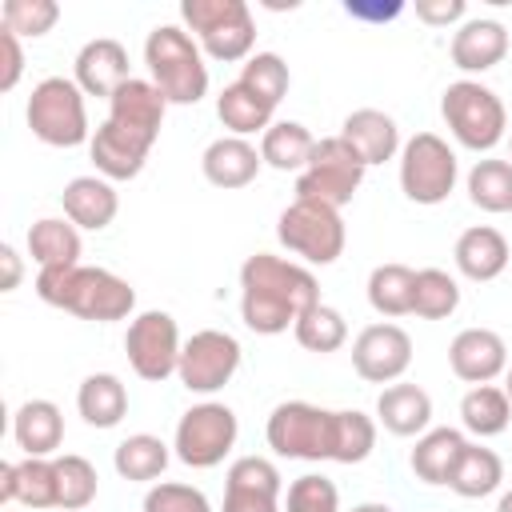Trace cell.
<instances>
[{
    "instance_id": "obj_1",
    "label": "cell",
    "mask_w": 512,
    "mask_h": 512,
    "mask_svg": "<svg viewBox=\"0 0 512 512\" xmlns=\"http://www.w3.org/2000/svg\"><path fill=\"white\" fill-rule=\"evenodd\" d=\"M320 304L316 276L284 256L256 252L240 264V320L260 336H280Z\"/></svg>"
},
{
    "instance_id": "obj_2",
    "label": "cell",
    "mask_w": 512,
    "mask_h": 512,
    "mask_svg": "<svg viewBox=\"0 0 512 512\" xmlns=\"http://www.w3.org/2000/svg\"><path fill=\"white\" fill-rule=\"evenodd\" d=\"M36 296L60 312H72V316L96 320V324L124 320L136 308V288L124 276H116L108 268H88V264L36 272Z\"/></svg>"
},
{
    "instance_id": "obj_3",
    "label": "cell",
    "mask_w": 512,
    "mask_h": 512,
    "mask_svg": "<svg viewBox=\"0 0 512 512\" xmlns=\"http://www.w3.org/2000/svg\"><path fill=\"white\" fill-rule=\"evenodd\" d=\"M148 80L168 104H196L208 96V64L200 44L180 24H156L144 40Z\"/></svg>"
},
{
    "instance_id": "obj_4",
    "label": "cell",
    "mask_w": 512,
    "mask_h": 512,
    "mask_svg": "<svg viewBox=\"0 0 512 512\" xmlns=\"http://www.w3.org/2000/svg\"><path fill=\"white\" fill-rule=\"evenodd\" d=\"M440 116L456 144L468 152H492L508 128L504 100L480 80H452L440 96Z\"/></svg>"
},
{
    "instance_id": "obj_5",
    "label": "cell",
    "mask_w": 512,
    "mask_h": 512,
    "mask_svg": "<svg viewBox=\"0 0 512 512\" xmlns=\"http://www.w3.org/2000/svg\"><path fill=\"white\" fill-rule=\"evenodd\" d=\"M24 120H28L32 136L52 148H76V144L92 140L84 92L72 76H44L28 96Z\"/></svg>"
},
{
    "instance_id": "obj_6",
    "label": "cell",
    "mask_w": 512,
    "mask_h": 512,
    "mask_svg": "<svg viewBox=\"0 0 512 512\" xmlns=\"http://www.w3.org/2000/svg\"><path fill=\"white\" fill-rule=\"evenodd\" d=\"M336 424L340 412H328L308 400H284L268 412L264 436L276 456L288 460H332L336 456Z\"/></svg>"
},
{
    "instance_id": "obj_7",
    "label": "cell",
    "mask_w": 512,
    "mask_h": 512,
    "mask_svg": "<svg viewBox=\"0 0 512 512\" xmlns=\"http://www.w3.org/2000/svg\"><path fill=\"white\" fill-rule=\"evenodd\" d=\"M180 20L196 32V44L204 56L224 60V64L252 56L256 24H252V8L244 0H184Z\"/></svg>"
},
{
    "instance_id": "obj_8",
    "label": "cell",
    "mask_w": 512,
    "mask_h": 512,
    "mask_svg": "<svg viewBox=\"0 0 512 512\" xmlns=\"http://www.w3.org/2000/svg\"><path fill=\"white\" fill-rule=\"evenodd\" d=\"M364 160L348 148V140L336 136H320L312 148L308 168L296 176V200H320L328 208H344L352 204V196L364 184Z\"/></svg>"
},
{
    "instance_id": "obj_9",
    "label": "cell",
    "mask_w": 512,
    "mask_h": 512,
    "mask_svg": "<svg viewBox=\"0 0 512 512\" xmlns=\"http://www.w3.org/2000/svg\"><path fill=\"white\" fill-rule=\"evenodd\" d=\"M276 240L292 256L324 268V264H336L340 260L348 232H344L340 208H328L320 200H292L280 212V220H276Z\"/></svg>"
},
{
    "instance_id": "obj_10",
    "label": "cell",
    "mask_w": 512,
    "mask_h": 512,
    "mask_svg": "<svg viewBox=\"0 0 512 512\" xmlns=\"http://www.w3.org/2000/svg\"><path fill=\"white\" fill-rule=\"evenodd\" d=\"M460 180L456 152L436 132H416L400 148V188L412 204H440Z\"/></svg>"
},
{
    "instance_id": "obj_11",
    "label": "cell",
    "mask_w": 512,
    "mask_h": 512,
    "mask_svg": "<svg viewBox=\"0 0 512 512\" xmlns=\"http://www.w3.org/2000/svg\"><path fill=\"white\" fill-rule=\"evenodd\" d=\"M236 436H240L236 412L220 400H204L176 420L172 448H176V460H184L188 468H216L232 452Z\"/></svg>"
},
{
    "instance_id": "obj_12",
    "label": "cell",
    "mask_w": 512,
    "mask_h": 512,
    "mask_svg": "<svg viewBox=\"0 0 512 512\" xmlns=\"http://www.w3.org/2000/svg\"><path fill=\"white\" fill-rule=\"evenodd\" d=\"M180 328L172 320V312H160V308H148L140 316H132L128 332H124V352H128V364L140 380L148 384H164L176 364H180Z\"/></svg>"
},
{
    "instance_id": "obj_13",
    "label": "cell",
    "mask_w": 512,
    "mask_h": 512,
    "mask_svg": "<svg viewBox=\"0 0 512 512\" xmlns=\"http://www.w3.org/2000/svg\"><path fill=\"white\" fill-rule=\"evenodd\" d=\"M236 368H240V340L232 332H220V328H200L184 340L176 376L188 392L212 396L236 376Z\"/></svg>"
},
{
    "instance_id": "obj_14",
    "label": "cell",
    "mask_w": 512,
    "mask_h": 512,
    "mask_svg": "<svg viewBox=\"0 0 512 512\" xmlns=\"http://www.w3.org/2000/svg\"><path fill=\"white\" fill-rule=\"evenodd\" d=\"M408 364H412V336L392 320L368 324L352 340V368L368 384H396L408 372Z\"/></svg>"
},
{
    "instance_id": "obj_15",
    "label": "cell",
    "mask_w": 512,
    "mask_h": 512,
    "mask_svg": "<svg viewBox=\"0 0 512 512\" xmlns=\"http://www.w3.org/2000/svg\"><path fill=\"white\" fill-rule=\"evenodd\" d=\"M280 468L268 456H240L224 476L220 512H280Z\"/></svg>"
},
{
    "instance_id": "obj_16",
    "label": "cell",
    "mask_w": 512,
    "mask_h": 512,
    "mask_svg": "<svg viewBox=\"0 0 512 512\" xmlns=\"http://www.w3.org/2000/svg\"><path fill=\"white\" fill-rule=\"evenodd\" d=\"M448 364L464 384H492L500 372H508V344L492 328H464L448 344Z\"/></svg>"
},
{
    "instance_id": "obj_17",
    "label": "cell",
    "mask_w": 512,
    "mask_h": 512,
    "mask_svg": "<svg viewBox=\"0 0 512 512\" xmlns=\"http://www.w3.org/2000/svg\"><path fill=\"white\" fill-rule=\"evenodd\" d=\"M72 80L80 84L84 96H104V100H112V92L132 80V72H128V48H124L120 40H112V36L88 40V44L76 52Z\"/></svg>"
},
{
    "instance_id": "obj_18",
    "label": "cell",
    "mask_w": 512,
    "mask_h": 512,
    "mask_svg": "<svg viewBox=\"0 0 512 512\" xmlns=\"http://www.w3.org/2000/svg\"><path fill=\"white\" fill-rule=\"evenodd\" d=\"M164 112H168V100L160 96V88L152 80H140L132 76L128 84H120L108 100V120L120 124L124 132L156 144L160 136V124H164Z\"/></svg>"
},
{
    "instance_id": "obj_19",
    "label": "cell",
    "mask_w": 512,
    "mask_h": 512,
    "mask_svg": "<svg viewBox=\"0 0 512 512\" xmlns=\"http://www.w3.org/2000/svg\"><path fill=\"white\" fill-rule=\"evenodd\" d=\"M148 152H152L148 140L124 132V128L112 124V120H104V124L92 132V140H88V156H92V164H96V176H104V180H132V176H140Z\"/></svg>"
},
{
    "instance_id": "obj_20",
    "label": "cell",
    "mask_w": 512,
    "mask_h": 512,
    "mask_svg": "<svg viewBox=\"0 0 512 512\" xmlns=\"http://www.w3.org/2000/svg\"><path fill=\"white\" fill-rule=\"evenodd\" d=\"M452 64L460 72H488L508 56V28L492 16H476L464 20L452 36Z\"/></svg>"
},
{
    "instance_id": "obj_21",
    "label": "cell",
    "mask_w": 512,
    "mask_h": 512,
    "mask_svg": "<svg viewBox=\"0 0 512 512\" xmlns=\"http://www.w3.org/2000/svg\"><path fill=\"white\" fill-rule=\"evenodd\" d=\"M340 136H344L348 148L364 160V168L384 164V160H392V156L404 148L396 120H392L388 112H380V108H356V112H348L344 124H340Z\"/></svg>"
},
{
    "instance_id": "obj_22",
    "label": "cell",
    "mask_w": 512,
    "mask_h": 512,
    "mask_svg": "<svg viewBox=\"0 0 512 512\" xmlns=\"http://www.w3.org/2000/svg\"><path fill=\"white\" fill-rule=\"evenodd\" d=\"M60 204H64V216L88 232H104L120 212V196L104 176H72L60 192Z\"/></svg>"
},
{
    "instance_id": "obj_23",
    "label": "cell",
    "mask_w": 512,
    "mask_h": 512,
    "mask_svg": "<svg viewBox=\"0 0 512 512\" xmlns=\"http://www.w3.org/2000/svg\"><path fill=\"white\" fill-rule=\"evenodd\" d=\"M260 164H264V160H260V148L248 144L244 136H220V140H212V144L204 148V156H200L204 180L216 184V188H224V192L252 184L256 172H260Z\"/></svg>"
},
{
    "instance_id": "obj_24",
    "label": "cell",
    "mask_w": 512,
    "mask_h": 512,
    "mask_svg": "<svg viewBox=\"0 0 512 512\" xmlns=\"http://www.w3.org/2000/svg\"><path fill=\"white\" fill-rule=\"evenodd\" d=\"M56 508V460L24 456L20 464H0V504Z\"/></svg>"
},
{
    "instance_id": "obj_25",
    "label": "cell",
    "mask_w": 512,
    "mask_h": 512,
    "mask_svg": "<svg viewBox=\"0 0 512 512\" xmlns=\"http://www.w3.org/2000/svg\"><path fill=\"white\" fill-rule=\"evenodd\" d=\"M452 256H456L460 276H468L476 284H488L508 268V240L492 224H472L456 236Z\"/></svg>"
},
{
    "instance_id": "obj_26",
    "label": "cell",
    "mask_w": 512,
    "mask_h": 512,
    "mask_svg": "<svg viewBox=\"0 0 512 512\" xmlns=\"http://www.w3.org/2000/svg\"><path fill=\"white\" fill-rule=\"evenodd\" d=\"M376 424L392 436H424L432 424V396L420 384H388L376 396Z\"/></svg>"
},
{
    "instance_id": "obj_27",
    "label": "cell",
    "mask_w": 512,
    "mask_h": 512,
    "mask_svg": "<svg viewBox=\"0 0 512 512\" xmlns=\"http://www.w3.org/2000/svg\"><path fill=\"white\" fill-rule=\"evenodd\" d=\"M12 440L24 456H52L64 444V416L52 400H24L12 416Z\"/></svg>"
},
{
    "instance_id": "obj_28",
    "label": "cell",
    "mask_w": 512,
    "mask_h": 512,
    "mask_svg": "<svg viewBox=\"0 0 512 512\" xmlns=\"http://www.w3.org/2000/svg\"><path fill=\"white\" fill-rule=\"evenodd\" d=\"M28 256L40 264V272L80 264V228L68 216H40L28 228Z\"/></svg>"
},
{
    "instance_id": "obj_29",
    "label": "cell",
    "mask_w": 512,
    "mask_h": 512,
    "mask_svg": "<svg viewBox=\"0 0 512 512\" xmlns=\"http://www.w3.org/2000/svg\"><path fill=\"white\" fill-rule=\"evenodd\" d=\"M76 408L92 428H116L128 416V388L116 372H92L76 388Z\"/></svg>"
},
{
    "instance_id": "obj_30",
    "label": "cell",
    "mask_w": 512,
    "mask_h": 512,
    "mask_svg": "<svg viewBox=\"0 0 512 512\" xmlns=\"http://www.w3.org/2000/svg\"><path fill=\"white\" fill-rule=\"evenodd\" d=\"M272 104L268 100H260L252 88H244L240 80H232V84H224V92L216 96V116H220V124L228 128V136H264L268 128H272Z\"/></svg>"
},
{
    "instance_id": "obj_31",
    "label": "cell",
    "mask_w": 512,
    "mask_h": 512,
    "mask_svg": "<svg viewBox=\"0 0 512 512\" xmlns=\"http://www.w3.org/2000/svg\"><path fill=\"white\" fill-rule=\"evenodd\" d=\"M316 136L300 120H272V128L260 136V160L276 172H304L312 160Z\"/></svg>"
},
{
    "instance_id": "obj_32",
    "label": "cell",
    "mask_w": 512,
    "mask_h": 512,
    "mask_svg": "<svg viewBox=\"0 0 512 512\" xmlns=\"http://www.w3.org/2000/svg\"><path fill=\"white\" fill-rule=\"evenodd\" d=\"M464 432L460 428H428L424 436H416L412 448V472L424 484H448L460 452H464Z\"/></svg>"
},
{
    "instance_id": "obj_33",
    "label": "cell",
    "mask_w": 512,
    "mask_h": 512,
    "mask_svg": "<svg viewBox=\"0 0 512 512\" xmlns=\"http://www.w3.org/2000/svg\"><path fill=\"white\" fill-rule=\"evenodd\" d=\"M500 484H504V460L484 444H464V452L448 476V488L464 500H484Z\"/></svg>"
},
{
    "instance_id": "obj_34",
    "label": "cell",
    "mask_w": 512,
    "mask_h": 512,
    "mask_svg": "<svg viewBox=\"0 0 512 512\" xmlns=\"http://www.w3.org/2000/svg\"><path fill=\"white\" fill-rule=\"evenodd\" d=\"M168 460H172L168 444H164L160 436H152V432L124 436V440L116 444V452H112L116 472H120L124 480H132V484H152V480H160L164 468H168Z\"/></svg>"
},
{
    "instance_id": "obj_35",
    "label": "cell",
    "mask_w": 512,
    "mask_h": 512,
    "mask_svg": "<svg viewBox=\"0 0 512 512\" xmlns=\"http://www.w3.org/2000/svg\"><path fill=\"white\" fill-rule=\"evenodd\" d=\"M508 420H512V400L504 396V388L476 384V388L464 392V400H460V424L472 436H480V440L500 436L508 428Z\"/></svg>"
},
{
    "instance_id": "obj_36",
    "label": "cell",
    "mask_w": 512,
    "mask_h": 512,
    "mask_svg": "<svg viewBox=\"0 0 512 512\" xmlns=\"http://www.w3.org/2000/svg\"><path fill=\"white\" fill-rule=\"evenodd\" d=\"M412 296H416V272L408 264H376L368 272V304L396 320L412 312Z\"/></svg>"
},
{
    "instance_id": "obj_37",
    "label": "cell",
    "mask_w": 512,
    "mask_h": 512,
    "mask_svg": "<svg viewBox=\"0 0 512 512\" xmlns=\"http://www.w3.org/2000/svg\"><path fill=\"white\" fill-rule=\"evenodd\" d=\"M468 200L480 212H512V160H476L468 168Z\"/></svg>"
},
{
    "instance_id": "obj_38",
    "label": "cell",
    "mask_w": 512,
    "mask_h": 512,
    "mask_svg": "<svg viewBox=\"0 0 512 512\" xmlns=\"http://www.w3.org/2000/svg\"><path fill=\"white\" fill-rule=\"evenodd\" d=\"M96 488H100V476H96L92 460H84L76 452L56 456V508L80 512L96 500Z\"/></svg>"
},
{
    "instance_id": "obj_39",
    "label": "cell",
    "mask_w": 512,
    "mask_h": 512,
    "mask_svg": "<svg viewBox=\"0 0 512 512\" xmlns=\"http://www.w3.org/2000/svg\"><path fill=\"white\" fill-rule=\"evenodd\" d=\"M456 308H460V284H456V276H448L444 268H420L416 272L412 312L420 320H448Z\"/></svg>"
},
{
    "instance_id": "obj_40",
    "label": "cell",
    "mask_w": 512,
    "mask_h": 512,
    "mask_svg": "<svg viewBox=\"0 0 512 512\" xmlns=\"http://www.w3.org/2000/svg\"><path fill=\"white\" fill-rule=\"evenodd\" d=\"M292 336H296V344H300V348L328 356V352H336V348L348 340V320H344L332 304H324V300H320L316 308H308V312L296 320Z\"/></svg>"
},
{
    "instance_id": "obj_41",
    "label": "cell",
    "mask_w": 512,
    "mask_h": 512,
    "mask_svg": "<svg viewBox=\"0 0 512 512\" xmlns=\"http://www.w3.org/2000/svg\"><path fill=\"white\" fill-rule=\"evenodd\" d=\"M240 84L252 88L260 100H268V104L276 108V104L288 96L292 72H288V64H284L276 52H256V56L244 60V68H240Z\"/></svg>"
},
{
    "instance_id": "obj_42",
    "label": "cell",
    "mask_w": 512,
    "mask_h": 512,
    "mask_svg": "<svg viewBox=\"0 0 512 512\" xmlns=\"http://www.w3.org/2000/svg\"><path fill=\"white\" fill-rule=\"evenodd\" d=\"M376 448V420L364 416L360 408H340V424H336V464H360L368 460Z\"/></svg>"
},
{
    "instance_id": "obj_43",
    "label": "cell",
    "mask_w": 512,
    "mask_h": 512,
    "mask_svg": "<svg viewBox=\"0 0 512 512\" xmlns=\"http://www.w3.org/2000/svg\"><path fill=\"white\" fill-rule=\"evenodd\" d=\"M60 4L56 0H4V28L20 40H40L56 28Z\"/></svg>"
},
{
    "instance_id": "obj_44",
    "label": "cell",
    "mask_w": 512,
    "mask_h": 512,
    "mask_svg": "<svg viewBox=\"0 0 512 512\" xmlns=\"http://www.w3.org/2000/svg\"><path fill=\"white\" fill-rule=\"evenodd\" d=\"M284 512H340V492L328 476L320 472H304L288 484L284 496Z\"/></svg>"
},
{
    "instance_id": "obj_45",
    "label": "cell",
    "mask_w": 512,
    "mask_h": 512,
    "mask_svg": "<svg viewBox=\"0 0 512 512\" xmlns=\"http://www.w3.org/2000/svg\"><path fill=\"white\" fill-rule=\"evenodd\" d=\"M144 512H212V504H208V496L196 484L156 480L144 492Z\"/></svg>"
},
{
    "instance_id": "obj_46",
    "label": "cell",
    "mask_w": 512,
    "mask_h": 512,
    "mask_svg": "<svg viewBox=\"0 0 512 512\" xmlns=\"http://www.w3.org/2000/svg\"><path fill=\"white\" fill-rule=\"evenodd\" d=\"M468 4L464 0H416V20L432 24V28H448V24H464Z\"/></svg>"
},
{
    "instance_id": "obj_47",
    "label": "cell",
    "mask_w": 512,
    "mask_h": 512,
    "mask_svg": "<svg viewBox=\"0 0 512 512\" xmlns=\"http://www.w3.org/2000/svg\"><path fill=\"white\" fill-rule=\"evenodd\" d=\"M0 56H4V64H0V92H12L20 72H24V52H20V36L8 32V28H0Z\"/></svg>"
},
{
    "instance_id": "obj_48",
    "label": "cell",
    "mask_w": 512,
    "mask_h": 512,
    "mask_svg": "<svg viewBox=\"0 0 512 512\" xmlns=\"http://www.w3.org/2000/svg\"><path fill=\"white\" fill-rule=\"evenodd\" d=\"M344 12L356 16V20H392V16H400V4H356V0H348Z\"/></svg>"
},
{
    "instance_id": "obj_49",
    "label": "cell",
    "mask_w": 512,
    "mask_h": 512,
    "mask_svg": "<svg viewBox=\"0 0 512 512\" xmlns=\"http://www.w3.org/2000/svg\"><path fill=\"white\" fill-rule=\"evenodd\" d=\"M0 264H4V292H12L20 284V256L12 244H0Z\"/></svg>"
},
{
    "instance_id": "obj_50",
    "label": "cell",
    "mask_w": 512,
    "mask_h": 512,
    "mask_svg": "<svg viewBox=\"0 0 512 512\" xmlns=\"http://www.w3.org/2000/svg\"><path fill=\"white\" fill-rule=\"evenodd\" d=\"M352 512H396L392 504H384V500H364V504H356Z\"/></svg>"
},
{
    "instance_id": "obj_51",
    "label": "cell",
    "mask_w": 512,
    "mask_h": 512,
    "mask_svg": "<svg viewBox=\"0 0 512 512\" xmlns=\"http://www.w3.org/2000/svg\"><path fill=\"white\" fill-rule=\"evenodd\" d=\"M496 512H512V488H508V492L496 500Z\"/></svg>"
},
{
    "instance_id": "obj_52",
    "label": "cell",
    "mask_w": 512,
    "mask_h": 512,
    "mask_svg": "<svg viewBox=\"0 0 512 512\" xmlns=\"http://www.w3.org/2000/svg\"><path fill=\"white\" fill-rule=\"evenodd\" d=\"M504 396L512 400V364H508V372H504Z\"/></svg>"
}]
</instances>
